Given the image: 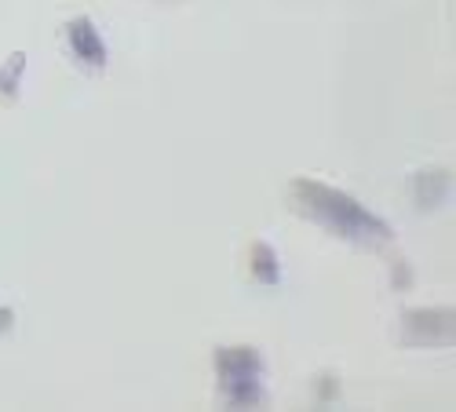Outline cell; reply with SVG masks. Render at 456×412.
Listing matches in <instances>:
<instances>
[]
</instances>
